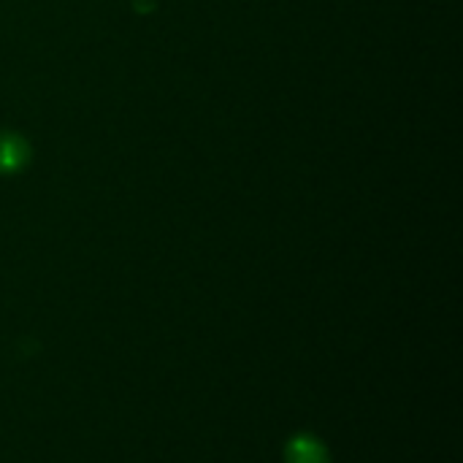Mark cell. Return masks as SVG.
<instances>
[{
	"label": "cell",
	"mask_w": 463,
	"mask_h": 463,
	"mask_svg": "<svg viewBox=\"0 0 463 463\" xmlns=\"http://www.w3.org/2000/svg\"><path fill=\"white\" fill-rule=\"evenodd\" d=\"M24 160V146L14 136H0V171H14Z\"/></svg>",
	"instance_id": "cell-2"
},
{
	"label": "cell",
	"mask_w": 463,
	"mask_h": 463,
	"mask_svg": "<svg viewBox=\"0 0 463 463\" xmlns=\"http://www.w3.org/2000/svg\"><path fill=\"white\" fill-rule=\"evenodd\" d=\"M288 463H331V458L317 437L301 434L288 445Z\"/></svg>",
	"instance_id": "cell-1"
}]
</instances>
